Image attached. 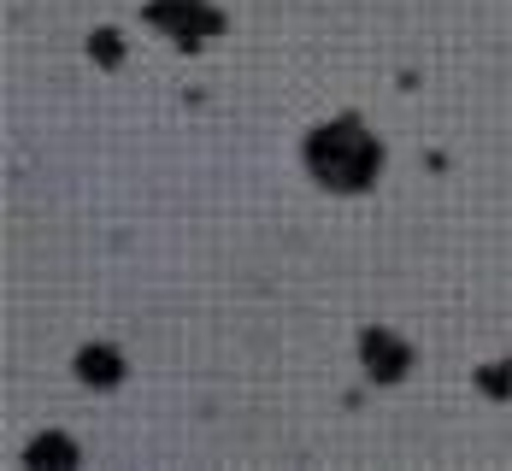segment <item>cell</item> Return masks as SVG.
Listing matches in <instances>:
<instances>
[{
	"label": "cell",
	"instance_id": "6da1fadb",
	"mask_svg": "<svg viewBox=\"0 0 512 471\" xmlns=\"http://www.w3.org/2000/svg\"><path fill=\"white\" fill-rule=\"evenodd\" d=\"M307 159L330 189H365L371 171H377V142H371L359 124H330V130L312 136Z\"/></svg>",
	"mask_w": 512,
	"mask_h": 471
}]
</instances>
